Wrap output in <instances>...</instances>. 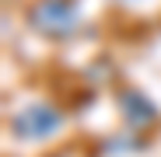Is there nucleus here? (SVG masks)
Returning a JSON list of instances; mask_svg holds the SVG:
<instances>
[{
    "instance_id": "f257e3e1",
    "label": "nucleus",
    "mask_w": 161,
    "mask_h": 157,
    "mask_svg": "<svg viewBox=\"0 0 161 157\" xmlns=\"http://www.w3.org/2000/svg\"><path fill=\"white\" fill-rule=\"evenodd\" d=\"M14 133L25 136V140H42V136H53L56 133V126H60V112L56 108H49V105H28V108H21L14 119Z\"/></svg>"
},
{
    "instance_id": "f03ea898",
    "label": "nucleus",
    "mask_w": 161,
    "mask_h": 157,
    "mask_svg": "<svg viewBox=\"0 0 161 157\" xmlns=\"http://www.w3.org/2000/svg\"><path fill=\"white\" fill-rule=\"evenodd\" d=\"M123 105H126V115H130L133 122H147V119H154V108H151L144 98H137V94H126Z\"/></svg>"
}]
</instances>
